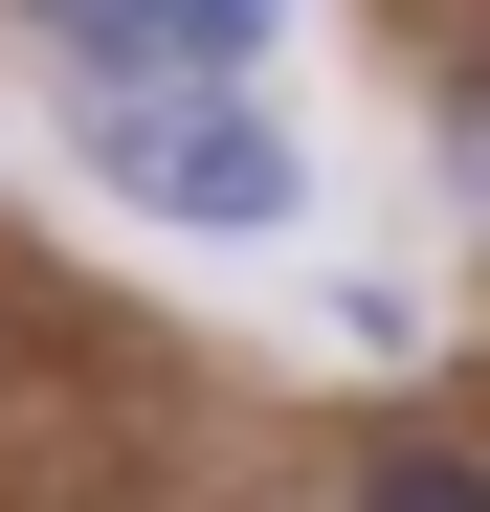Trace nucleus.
I'll list each match as a JSON object with an SVG mask.
<instances>
[{
    "mask_svg": "<svg viewBox=\"0 0 490 512\" xmlns=\"http://www.w3.org/2000/svg\"><path fill=\"white\" fill-rule=\"evenodd\" d=\"M90 179L156 223H290V134L245 112V67H90Z\"/></svg>",
    "mask_w": 490,
    "mask_h": 512,
    "instance_id": "1",
    "label": "nucleus"
},
{
    "mask_svg": "<svg viewBox=\"0 0 490 512\" xmlns=\"http://www.w3.org/2000/svg\"><path fill=\"white\" fill-rule=\"evenodd\" d=\"M23 23L67 45V90H90V67H134V45H156V0H23Z\"/></svg>",
    "mask_w": 490,
    "mask_h": 512,
    "instance_id": "2",
    "label": "nucleus"
},
{
    "mask_svg": "<svg viewBox=\"0 0 490 512\" xmlns=\"http://www.w3.org/2000/svg\"><path fill=\"white\" fill-rule=\"evenodd\" d=\"M245 45H268V0H156V45H134V67H245Z\"/></svg>",
    "mask_w": 490,
    "mask_h": 512,
    "instance_id": "3",
    "label": "nucleus"
},
{
    "mask_svg": "<svg viewBox=\"0 0 490 512\" xmlns=\"http://www.w3.org/2000/svg\"><path fill=\"white\" fill-rule=\"evenodd\" d=\"M446 179H490V90H446Z\"/></svg>",
    "mask_w": 490,
    "mask_h": 512,
    "instance_id": "4",
    "label": "nucleus"
}]
</instances>
